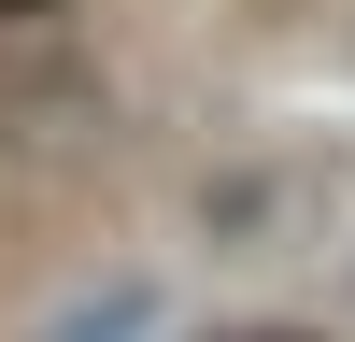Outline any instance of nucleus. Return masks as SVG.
<instances>
[{
	"instance_id": "obj_1",
	"label": "nucleus",
	"mask_w": 355,
	"mask_h": 342,
	"mask_svg": "<svg viewBox=\"0 0 355 342\" xmlns=\"http://www.w3.org/2000/svg\"><path fill=\"white\" fill-rule=\"evenodd\" d=\"M142 314H157V300H142V285H114V300H100V314H71V328H57V342H128Z\"/></svg>"
},
{
	"instance_id": "obj_3",
	"label": "nucleus",
	"mask_w": 355,
	"mask_h": 342,
	"mask_svg": "<svg viewBox=\"0 0 355 342\" xmlns=\"http://www.w3.org/2000/svg\"><path fill=\"white\" fill-rule=\"evenodd\" d=\"M0 15H28V0H0Z\"/></svg>"
},
{
	"instance_id": "obj_2",
	"label": "nucleus",
	"mask_w": 355,
	"mask_h": 342,
	"mask_svg": "<svg viewBox=\"0 0 355 342\" xmlns=\"http://www.w3.org/2000/svg\"><path fill=\"white\" fill-rule=\"evenodd\" d=\"M214 342H327V328H284V314H256V328H214Z\"/></svg>"
}]
</instances>
